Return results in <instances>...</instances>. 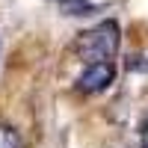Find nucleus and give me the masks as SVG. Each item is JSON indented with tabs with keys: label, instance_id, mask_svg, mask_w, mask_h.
<instances>
[{
	"label": "nucleus",
	"instance_id": "obj_2",
	"mask_svg": "<svg viewBox=\"0 0 148 148\" xmlns=\"http://www.w3.org/2000/svg\"><path fill=\"white\" fill-rule=\"evenodd\" d=\"M113 80H116V68H113L110 59H107V62H89L83 68V74L77 77V89L83 95H98V92L110 89Z\"/></svg>",
	"mask_w": 148,
	"mask_h": 148
},
{
	"label": "nucleus",
	"instance_id": "obj_1",
	"mask_svg": "<svg viewBox=\"0 0 148 148\" xmlns=\"http://www.w3.org/2000/svg\"><path fill=\"white\" fill-rule=\"evenodd\" d=\"M119 24L116 21H104L98 24L95 30L83 33L80 42H77V51L83 59H89V62H107V59H113L119 53Z\"/></svg>",
	"mask_w": 148,
	"mask_h": 148
},
{
	"label": "nucleus",
	"instance_id": "obj_5",
	"mask_svg": "<svg viewBox=\"0 0 148 148\" xmlns=\"http://www.w3.org/2000/svg\"><path fill=\"white\" fill-rule=\"evenodd\" d=\"M139 136H142V145L148 148V116H145V121H142V127H139Z\"/></svg>",
	"mask_w": 148,
	"mask_h": 148
},
{
	"label": "nucleus",
	"instance_id": "obj_3",
	"mask_svg": "<svg viewBox=\"0 0 148 148\" xmlns=\"http://www.w3.org/2000/svg\"><path fill=\"white\" fill-rule=\"evenodd\" d=\"M0 148H21V136L15 127L0 125Z\"/></svg>",
	"mask_w": 148,
	"mask_h": 148
},
{
	"label": "nucleus",
	"instance_id": "obj_4",
	"mask_svg": "<svg viewBox=\"0 0 148 148\" xmlns=\"http://www.w3.org/2000/svg\"><path fill=\"white\" fill-rule=\"evenodd\" d=\"M56 3L68 6L71 15H89V12H92V3H86V0H56Z\"/></svg>",
	"mask_w": 148,
	"mask_h": 148
}]
</instances>
